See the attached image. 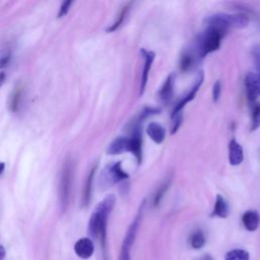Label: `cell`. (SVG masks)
Listing matches in <instances>:
<instances>
[{
	"label": "cell",
	"instance_id": "obj_1",
	"mask_svg": "<svg viewBox=\"0 0 260 260\" xmlns=\"http://www.w3.org/2000/svg\"><path fill=\"white\" fill-rule=\"evenodd\" d=\"M115 203L116 197L113 194L108 195L95 206L88 220V234L92 239L99 241L102 251V260H108L107 223Z\"/></svg>",
	"mask_w": 260,
	"mask_h": 260
},
{
	"label": "cell",
	"instance_id": "obj_2",
	"mask_svg": "<svg viewBox=\"0 0 260 260\" xmlns=\"http://www.w3.org/2000/svg\"><path fill=\"white\" fill-rule=\"evenodd\" d=\"M225 32V30L218 27L206 25L205 30L201 35H199V37L192 46L198 57L202 59L206 55L218 50Z\"/></svg>",
	"mask_w": 260,
	"mask_h": 260
},
{
	"label": "cell",
	"instance_id": "obj_3",
	"mask_svg": "<svg viewBox=\"0 0 260 260\" xmlns=\"http://www.w3.org/2000/svg\"><path fill=\"white\" fill-rule=\"evenodd\" d=\"M205 22L206 25L215 26L228 31L230 28H242L247 26L249 23V16L245 13H216L206 17Z\"/></svg>",
	"mask_w": 260,
	"mask_h": 260
},
{
	"label": "cell",
	"instance_id": "obj_4",
	"mask_svg": "<svg viewBox=\"0 0 260 260\" xmlns=\"http://www.w3.org/2000/svg\"><path fill=\"white\" fill-rule=\"evenodd\" d=\"M145 205V200H143L139 206V209L132 220L131 224L129 225L126 235L124 237L122 246H121V251L119 255V260H130V255H131V248L134 244V241L136 239L138 229L142 219V214H143V208Z\"/></svg>",
	"mask_w": 260,
	"mask_h": 260
},
{
	"label": "cell",
	"instance_id": "obj_5",
	"mask_svg": "<svg viewBox=\"0 0 260 260\" xmlns=\"http://www.w3.org/2000/svg\"><path fill=\"white\" fill-rule=\"evenodd\" d=\"M71 183H72V165L70 160H66L60 178V187H59V195H60V203L62 210H66L71 191Z\"/></svg>",
	"mask_w": 260,
	"mask_h": 260
},
{
	"label": "cell",
	"instance_id": "obj_6",
	"mask_svg": "<svg viewBox=\"0 0 260 260\" xmlns=\"http://www.w3.org/2000/svg\"><path fill=\"white\" fill-rule=\"evenodd\" d=\"M129 178V175L122 169L121 161L108 165L102 173L101 183L103 186H111Z\"/></svg>",
	"mask_w": 260,
	"mask_h": 260
},
{
	"label": "cell",
	"instance_id": "obj_7",
	"mask_svg": "<svg viewBox=\"0 0 260 260\" xmlns=\"http://www.w3.org/2000/svg\"><path fill=\"white\" fill-rule=\"evenodd\" d=\"M245 88L247 100L250 104H254L260 96V73L249 72L245 77Z\"/></svg>",
	"mask_w": 260,
	"mask_h": 260
},
{
	"label": "cell",
	"instance_id": "obj_8",
	"mask_svg": "<svg viewBox=\"0 0 260 260\" xmlns=\"http://www.w3.org/2000/svg\"><path fill=\"white\" fill-rule=\"evenodd\" d=\"M127 151L131 152L138 164L142 161V138H141V128L140 125H134L131 137L128 138Z\"/></svg>",
	"mask_w": 260,
	"mask_h": 260
},
{
	"label": "cell",
	"instance_id": "obj_9",
	"mask_svg": "<svg viewBox=\"0 0 260 260\" xmlns=\"http://www.w3.org/2000/svg\"><path fill=\"white\" fill-rule=\"evenodd\" d=\"M203 79H204V74H203V72L201 71V72H199V73L197 74L196 79H195V81H194V83H193V86L189 89V91L187 92V94H186L185 96H183V98L181 99V101L175 106V108H174V110H173V112H172V116H174V115H176V114H179V113H182V110L184 109V107H185L189 102H191V101L195 98L197 91L200 89V87H201V85H202V83H203Z\"/></svg>",
	"mask_w": 260,
	"mask_h": 260
},
{
	"label": "cell",
	"instance_id": "obj_10",
	"mask_svg": "<svg viewBox=\"0 0 260 260\" xmlns=\"http://www.w3.org/2000/svg\"><path fill=\"white\" fill-rule=\"evenodd\" d=\"M140 54L144 60L143 66H142V71H141V77H140V87H139V94H143L145 87L147 85V80H148V74L151 68V65L154 61L155 58V54L152 51H148L144 48L140 49Z\"/></svg>",
	"mask_w": 260,
	"mask_h": 260
},
{
	"label": "cell",
	"instance_id": "obj_11",
	"mask_svg": "<svg viewBox=\"0 0 260 260\" xmlns=\"http://www.w3.org/2000/svg\"><path fill=\"white\" fill-rule=\"evenodd\" d=\"M200 61V58L198 57L197 53L193 49V47L185 49L182 53V56L180 58V69L183 72H187L192 70L196 64Z\"/></svg>",
	"mask_w": 260,
	"mask_h": 260
},
{
	"label": "cell",
	"instance_id": "obj_12",
	"mask_svg": "<svg viewBox=\"0 0 260 260\" xmlns=\"http://www.w3.org/2000/svg\"><path fill=\"white\" fill-rule=\"evenodd\" d=\"M74 252L81 259L91 257L94 252V245L90 238H80L74 244Z\"/></svg>",
	"mask_w": 260,
	"mask_h": 260
},
{
	"label": "cell",
	"instance_id": "obj_13",
	"mask_svg": "<svg viewBox=\"0 0 260 260\" xmlns=\"http://www.w3.org/2000/svg\"><path fill=\"white\" fill-rule=\"evenodd\" d=\"M244 159V150L242 145L233 138L229 143V161L232 166H239Z\"/></svg>",
	"mask_w": 260,
	"mask_h": 260
},
{
	"label": "cell",
	"instance_id": "obj_14",
	"mask_svg": "<svg viewBox=\"0 0 260 260\" xmlns=\"http://www.w3.org/2000/svg\"><path fill=\"white\" fill-rule=\"evenodd\" d=\"M174 86H175V76L173 73H171L166 78L164 84L161 85L158 91V96L164 104H169L172 101L173 93H174Z\"/></svg>",
	"mask_w": 260,
	"mask_h": 260
},
{
	"label": "cell",
	"instance_id": "obj_15",
	"mask_svg": "<svg viewBox=\"0 0 260 260\" xmlns=\"http://www.w3.org/2000/svg\"><path fill=\"white\" fill-rule=\"evenodd\" d=\"M242 222L247 231L254 232L259 226L260 215L256 210H247L242 215Z\"/></svg>",
	"mask_w": 260,
	"mask_h": 260
},
{
	"label": "cell",
	"instance_id": "obj_16",
	"mask_svg": "<svg viewBox=\"0 0 260 260\" xmlns=\"http://www.w3.org/2000/svg\"><path fill=\"white\" fill-rule=\"evenodd\" d=\"M146 133L150 139L157 144L161 143L166 138V129L160 124L155 122H151L147 125Z\"/></svg>",
	"mask_w": 260,
	"mask_h": 260
},
{
	"label": "cell",
	"instance_id": "obj_17",
	"mask_svg": "<svg viewBox=\"0 0 260 260\" xmlns=\"http://www.w3.org/2000/svg\"><path fill=\"white\" fill-rule=\"evenodd\" d=\"M230 213V207L226 202V200L220 195L217 194L214 202V206L211 212V216H217L220 218H225L228 217Z\"/></svg>",
	"mask_w": 260,
	"mask_h": 260
},
{
	"label": "cell",
	"instance_id": "obj_18",
	"mask_svg": "<svg viewBox=\"0 0 260 260\" xmlns=\"http://www.w3.org/2000/svg\"><path fill=\"white\" fill-rule=\"evenodd\" d=\"M127 137H117L109 144L107 152L109 154H120L124 151H127Z\"/></svg>",
	"mask_w": 260,
	"mask_h": 260
},
{
	"label": "cell",
	"instance_id": "obj_19",
	"mask_svg": "<svg viewBox=\"0 0 260 260\" xmlns=\"http://www.w3.org/2000/svg\"><path fill=\"white\" fill-rule=\"evenodd\" d=\"M95 172V167L92 168L86 178L84 189L82 192V198H81V205L83 207L87 206L89 201H90V196H91V186H92V181H93V175Z\"/></svg>",
	"mask_w": 260,
	"mask_h": 260
},
{
	"label": "cell",
	"instance_id": "obj_20",
	"mask_svg": "<svg viewBox=\"0 0 260 260\" xmlns=\"http://www.w3.org/2000/svg\"><path fill=\"white\" fill-rule=\"evenodd\" d=\"M171 182H172V176L166 178L164 180V182L160 184V186L158 187V189L156 190V192L153 195V199H152L153 206H157L160 203L161 199L164 198L166 192L168 191V189H169V187L171 185Z\"/></svg>",
	"mask_w": 260,
	"mask_h": 260
},
{
	"label": "cell",
	"instance_id": "obj_21",
	"mask_svg": "<svg viewBox=\"0 0 260 260\" xmlns=\"http://www.w3.org/2000/svg\"><path fill=\"white\" fill-rule=\"evenodd\" d=\"M132 4H133V2H129V3L125 4V5L122 7L121 11H120L119 14H118L117 19L115 20V22H114L111 26H109V27L107 28V31H109V32H110V31H114V30H116V29L123 23V21H124L125 17L127 16V14H128L130 8H131V5H132Z\"/></svg>",
	"mask_w": 260,
	"mask_h": 260
},
{
	"label": "cell",
	"instance_id": "obj_22",
	"mask_svg": "<svg viewBox=\"0 0 260 260\" xmlns=\"http://www.w3.org/2000/svg\"><path fill=\"white\" fill-rule=\"evenodd\" d=\"M206 239L202 231L198 230L191 234L189 238V244L193 249H200L205 245Z\"/></svg>",
	"mask_w": 260,
	"mask_h": 260
},
{
	"label": "cell",
	"instance_id": "obj_23",
	"mask_svg": "<svg viewBox=\"0 0 260 260\" xmlns=\"http://www.w3.org/2000/svg\"><path fill=\"white\" fill-rule=\"evenodd\" d=\"M249 253L243 249H234L225 254L224 260H249Z\"/></svg>",
	"mask_w": 260,
	"mask_h": 260
},
{
	"label": "cell",
	"instance_id": "obj_24",
	"mask_svg": "<svg viewBox=\"0 0 260 260\" xmlns=\"http://www.w3.org/2000/svg\"><path fill=\"white\" fill-rule=\"evenodd\" d=\"M160 112V109L158 108H154V107H145L141 113L138 115L137 117V120H136V123L135 125H139L142 121H144L145 119L153 116V115H156Z\"/></svg>",
	"mask_w": 260,
	"mask_h": 260
},
{
	"label": "cell",
	"instance_id": "obj_25",
	"mask_svg": "<svg viewBox=\"0 0 260 260\" xmlns=\"http://www.w3.org/2000/svg\"><path fill=\"white\" fill-rule=\"evenodd\" d=\"M260 127V104H255L252 111L251 130L254 131Z\"/></svg>",
	"mask_w": 260,
	"mask_h": 260
},
{
	"label": "cell",
	"instance_id": "obj_26",
	"mask_svg": "<svg viewBox=\"0 0 260 260\" xmlns=\"http://www.w3.org/2000/svg\"><path fill=\"white\" fill-rule=\"evenodd\" d=\"M182 121H183V116H182V113H179V114H176L174 116H172V128H171V134H175L178 129L180 128L181 124H182Z\"/></svg>",
	"mask_w": 260,
	"mask_h": 260
},
{
	"label": "cell",
	"instance_id": "obj_27",
	"mask_svg": "<svg viewBox=\"0 0 260 260\" xmlns=\"http://www.w3.org/2000/svg\"><path fill=\"white\" fill-rule=\"evenodd\" d=\"M252 57L257 72L260 73V45H256L252 49Z\"/></svg>",
	"mask_w": 260,
	"mask_h": 260
},
{
	"label": "cell",
	"instance_id": "obj_28",
	"mask_svg": "<svg viewBox=\"0 0 260 260\" xmlns=\"http://www.w3.org/2000/svg\"><path fill=\"white\" fill-rule=\"evenodd\" d=\"M221 93V82L220 80H216L212 86V100L214 103L218 102Z\"/></svg>",
	"mask_w": 260,
	"mask_h": 260
},
{
	"label": "cell",
	"instance_id": "obj_29",
	"mask_svg": "<svg viewBox=\"0 0 260 260\" xmlns=\"http://www.w3.org/2000/svg\"><path fill=\"white\" fill-rule=\"evenodd\" d=\"M19 99H20V90L16 89L14 91V93L11 96L10 100V108L12 111H16L17 107H18V103H19Z\"/></svg>",
	"mask_w": 260,
	"mask_h": 260
},
{
	"label": "cell",
	"instance_id": "obj_30",
	"mask_svg": "<svg viewBox=\"0 0 260 260\" xmlns=\"http://www.w3.org/2000/svg\"><path fill=\"white\" fill-rule=\"evenodd\" d=\"M71 4H72L71 1H65V2H63L62 5H61V8H60V11H59L58 16L61 17V16L65 15V14L67 13V11H68V9H69V7H70Z\"/></svg>",
	"mask_w": 260,
	"mask_h": 260
},
{
	"label": "cell",
	"instance_id": "obj_31",
	"mask_svg": "<svg viewBox=\"0 0 260 260\" xmlns=\"http://www.w3.org/2000/svg\"><path fill=\"white\" fill-rule=\"evenodd\" d=\"M9 61V55H5L3 57L0 58V67H3L5 66Z\"/></svg>",
	"mask_w": 260,
	"mask_h": 260
},
{
	"label": "cell",
	"instance_id": "obj_32",
	"mask_svg": "<svg viewBox=\"0 0 260 260\" xmlns=\"http://www.w3.org/2000/svg\"><path fill=\"white\" fill-rule=\"evenodd\" d=\"M5 255H6L5 248H4V246H3V245H1V244H0V260H4Z\"/></svg>",
	"mask_w": 260,
	"mask_h": 260
},
{
	"label": "cell",
	"instance_id": "obj_33",
	"mask_svg": "<svg viewBox=\"0 0 260 260\" xmlns=\"http://www.w3.org/2000/svg\"><path fill=\"white\" fill-rule=\"evenodd\" d=\"M199 260H214V259L212 258V256H211V255L206 254V255H203Z\"/></svg>",
	"mask_w": 260,
	"mask_h": 260
},
{
	"label": "cell",
	"instance_id": "obj_34",
	"mask_svg": "<svg viewBox=\"0 0 260 260\" xmlns=\"http://www.w3.org/2000/svg\"><path fill=\"white\" fill-rule=\"evenodd\" d=\"M4 79H5V74L3 72H0V86L2 85Z\"/></svg>",
	"mask_w": 260,
	"mask_h": 260
},
{
	"label": "cell",
	"instance_id": "obj_35",
	"mask_svg": "<svg viewBox=\"0 0 260 260\" xmlns=\"http://www.w3.org/2000/svg\"><path fill=\"white\" fill-rule=\"evenodd\" d=\"M4 167H5L4 164H3V162H0V175H1L2 172L4 171Z\"/></svg>",
	"mask_w": 260,
	"mask_h": 260
}]
</instances>
